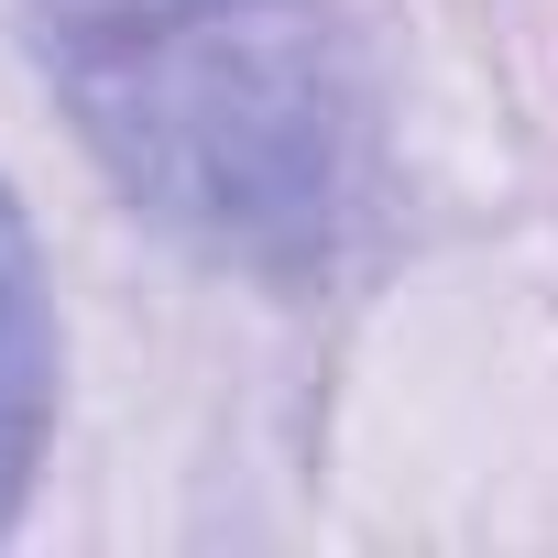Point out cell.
I'll return each mask as SVG.
<instances>
[{"label": "cell", "instance_id": "1", "mask_svg": "<svg viewBox=\"0 0 558 558\" xmlns=\"http://www.w3.org/2000/svg\"><path fill=\"white\" fill-rule=\"evenodd\" d=\"M88 154L175 241L307 274L373 197V99L318 0H23Z\"/></svg>", "mask_w": 558, "mask_h": 558}, {"label": "cell", "instance_id": "2", "mask_svg": "<svg viewBox=\"0 0 558 558\" xmlns=\"http://www.w3.org/2000/svg\"><path fill=\"white\" fill-rule=\"evenodd\" d=\"M45 416H56V307H45V263H34L23 208L0 197V525L34 493Z\"/></svg>", "mask_w": 558, "mask_h": 558}]
</instances>
